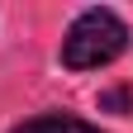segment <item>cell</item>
<instances>
[{"mask_svg": "<svg viewBox=\"0 0 133 133\" xmlns=\"http://www.w3.org/2000/svg\"><path fill=\"white\" fill-rule=\"evenodd\" d=\"M124 48H128V24L114 10L95 5V10H81L71 19V29L62 38V66H71V71H100L114 57H124Z\"/></svg>", "mask_w": 133, "mask_h": 133, "instance_id": "cell-1", "label": "cell"}, {"mask_svg": "<svg viewBox=\"0 0 133 133\" xmlns=\"http://www.w3.org/2000/svg\"><path fill=\"white\" fill-rule=\"evenodd\" d=\"M10 133H100V128L86 119H71V114H38V119H24Z\"/></svg>", "mask_w": 133, "mask_h": 133, "instance_id": "cell-2", "label": "cell"}]
</instances>
